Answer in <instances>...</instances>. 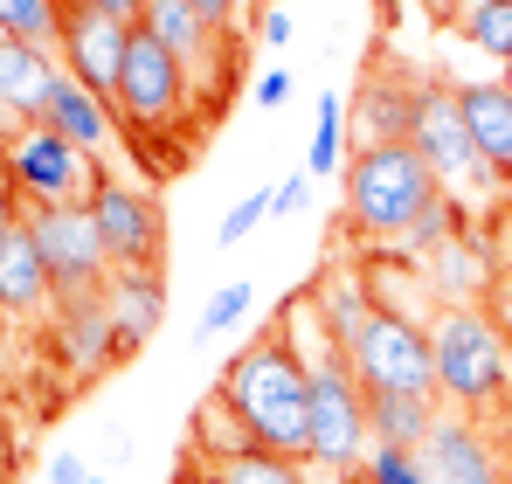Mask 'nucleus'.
Wrapping results in <instances>:
<instances>
[{
	"instance_id": "f257e3e1",
	"label": "nucleus",
	"mask_w": 512,
	"mask_h": 484,
	"mask_svg": "<svg viewBox=\"0 0 512 484\" xmlns=\"http://www.w3.org/2000/svg\"><path fill=\"white\" fill-rule=\"evenodd\" d=\"M215 402L229 408L263 450L312 464V367H305V353L291 346L284 325H270L263 339H250L222 367Z\"/></svg>"
},
{
	"instance_id": "f03ea898",
	"label": "nucleus",
	"mask_w": 512,
	"mask_h": 484,
	"mask_svg": "<svg viewBox=\"0 0 512 484\" xmlns=\"http://www.w3.org/2000/svg\"><path fill=\"white\" fill-rule=\"evenodd\" d=\"M111 111H118V139H132L153 166L180 160L167 146V132L201 125L194 83H187V70L173 63V49L153 28H132V49H125V70H118V90H111Z\"/></svg>"
},
{
	"instance_id": "7ed1b4c3",
	"label": "nucleus",
	"mask_w": 512,
	"mask_h": 484,
	"mask_svg": "<svg viewBox=\"0 0 512 484\" xmlns=\"http://www.w3.org/2000/svg\"><path fill=\"white\" fill-rule=\"evenodd\" d=\"M429 353H436V395L457 408H506L512 402V332L485 305H429Z\"/></svg>"
},
{
	"instance_id": "20e7f679",
	"label": "nucleus",
	"mask_w": 512,
	"mask_h": 484,
	"mask_svg": "<svg viewBox=\"0 0 512 484\" xmlns=\"http://www.w3.org/2000/svg\"><path fill=\"white\" fill-rule=\"evenodd\" d=\"M340 180H346V201H340L346 236L381 242V249H395V236L443 194L416 146H353Z\"/></svg>"
},
{
	"instance_id": "39448f33",
	"label": "nucleus",
	"mask_w": 512,
	"mask_h": 484,
	"mask_svg": "<svg viewBox=\"0 0 512 484\" xmlns=\"http://www.w3.org/2000/svg\"><path fill=\"white\" fill-rule=\"evenodd\" d=\"M423 166L436 173V187L478 222V215H492L499 208V194H512L506 173H492V160L471 146V132H464V118H457V90L443 77L423 83V111H416V139H409Z\"/></svg>"
},
{
	"instance_id": "423d86ee",
	"label": "nucleus",
	"mask_w": 512,
	"mask_h": 484,
	"mask_svg": "<svg viewBox=\"0 0 512 484\" xmlns=\"http://www.w3.org/2000/svg\"><path fill=\"white\" fill-rule=\"evenodd\" d=\"M381 298V291H374ZM346 367L360 381V395H416V402H436V353H429V325L381 298L374 319L360 325V339L346 346Z\"/></svg>"
},
{
	"instance_id": "0eeeda50",
	"label": "nucleus",
	"mask_w": 512,
	"mask_h": 484,
	"mask_svg": "<svg viewBox=\"0 0 512 484\" xmlns=\"http://www.w3.org/2000/svg\"><path fill=\"white\" fill-rule=\"evenodd\" d=\"M0 166H7V180H14V194H21L28 215H35V208H84L97 173H104L84 146L56 139L49 125L7 132V139H0Z\"/></svg>"
},
{
	"instance_id": "6e6552de",
	"label": "nucleus",
	"mask_w": 512,
	"mask_h": 484,
	"mask_svg": "<svg viewBox=\"0 0 512 484\" xmlns=\"http://www.w3.org/2000/svg\"><path fill=\"white\" fill-rule=\"evenodd\" d=\"M84 208H90V222H97V236H104L111 270H160V256H167V215H160V201L146 187H132L118 173H97Z\"/></svg>"
},
{
	"instance_id": "1a4fd4ad",
	"label": "nucleus",
	"mask_w": 512,
	"mask_h": 484,
	"mask_svg": "<svg viewBox=\"0 0 512 484\" xmlns=\"http://www.w3.org/2000/svg\"><path fill=\"white\" fill-rule=\"evenodd\" d=\"M28 229H35L42 263H49L56 298H77V291H104L111 284V256H104V236H97L90 208H35Z\"/></svg>"
},
{
	"instance_id": "9d476101",
	"label": "nucleus",
	"mask_w": 512,
	"mask_h": 484,
	"mask_svg": "<svg viewBox=\"0 0 512 484\" xmlns=\"http://www.w3.org/2000/svg\"><path fill=\"white\" fill-rule=\"evenodd\" d=\"M132 28L139 21H118L104 7H84V0H63V28H56V63L70 77L111 97L118 90V70H125V49H132Z\"/></svg>"
},
{
	"instance_id": "9b49d317",
	"label": "nucleus",
	"mask_w": 512,
	"mask_h": 484,
	"mask_svg": "<svg viewBox=\"0 0 512 484\" xmlns=\"http://www.w3.org/2000/svg\"><path fill=\"white\" fill-rule=\"evenodd\" d=\"M423 83L429 77L402 70V63L367 70L360 97L346 104V132H353V146H409V139H416V111H423Z\"/></svg>"
},
{
	"instance_id": "f8f14e48",
	"label": "nucleus",
	"mask_w": 512,
	"mask_h": 484,
	"mask_svg": "<svg viewBox=\"0 0 512 484\" xmlns=\"http://www.w3.org/2000/svg\"><path fill=\"white\" fill-rule=\"evenodd\" d=\"M49 353L90 381V374H111L125 353H118V325H111V305L104 291H77V298H56L49 305Z\"/></svg>"
},
{
	"instance_id": "ddd939ff",
	"label": "nucleus",
	"mask_w": 512,
	"mask_h": 484,
	"mask_svg": "<svg viewBox=\"0 0 512 484\" xmlns=\"http://www.w3.org/2000/svg\"><path fill=\"white\" fill-rule=\"evenodd\" d=\"M416 457H423V471L436 484H506V471H512L506 450H499L464 408H457V415L436 408V422H429V436H423Z\"/></svg>"
},
{
	"instance_id": "4468645a",
	"label": "nucleus",
	"mask_w": 512,
	"mask_h": 484,
	"mask_svg": "<svg viewBox=\"0 0 512 484\" xmlns=\"http://www.w3.org/2000/svg\"><path fill=\"white\" fill-rule=\"evenodd\" d=\"M56 49H35V42H14L0 35V139L21 132V125H42V97L56 83Z\"/></svg>"
},
{
	"instance_id": "2eb2a0df",
	"label": "nucleus",
	"mask_w": 512,
	"mask_h": 484,
	"mask_svg": "<svg viewBox=\"0 0 512 484\" xmlns=\"http://www.w3.org/2000/svg\"><path fill=\"white\" fill-rule=\"evenodd\" d=\"M42 125H49L56 139L84 146L90 160H104V146L118 139V111H111V97L84 90L70 70H56V83H49V97H42Z\"/></svg>"
},
{
	"instance_id": "dca6fc26",
	"label": "nucleus",
	"mask_w": 512,
	"mask_h": 484,
	"mask_svg": "<svg viewBox=\"0 0 512 484\" xmlns=\"http://www.w3.org/2000/svg\"><path fill=\"white\" fill-rule=\"evenodd\" d=\"M56 305V284H49V263L35 249V229L21 215V229L0 236V319H35Z\"/></svg>"
},
{
	"instance_id": "f3484780",
	"label": "nucleus",
	"mask_w": 512,
	"mask_h": 484,
	"mask_svg": "<svg viewBox=\"0 0 512 484\" xmlns=\"http://www.w3.org/2000/svg\"><path fill=\"white\" fill-rule=\"evenodd\" d=\"M450 90H457V118L471 132V146L492 160V173L512 180V90L499 77H464Z\"/></svg>"
},
{
	"instance_id": "a211bd4d",
	"label": "nucleus",
	"mask_w": 512,
	"mask_h": 484,
	"mask_svg": "<svg viewBox=\"0 0 512 484\" xmlns=\"http://www.w3.org/2000/svg\"><path fill=\"white\" fill-rule=\"evenodd\" d=\"M478 229H485V222H464L436 256H423V277H429V291H436L443 305H478L485 284H492V242L478 236Z\"/></svg>"
},
{
	"instance_id": "6ab92c4d",
	"label": "nucleus",
	"mask_w": 512,
	"mask_h": 484,
	"mask_svg": "<svg viewBox=\"0 0 512 484\" xmlns=\"http://www.w3.org/2000/svg\"><path fill=\"white\" fill-rule=\"evenodd\" d=\"M104 305H111V325H118V353L132 360L167 319V277L160 270H111Z\"/></svg>"
},
{
	"instance_id": "aec40b11",
	"label": "nucleus",
	"mask_w": 512,
	"mask_h": 484,
	"mask_svg": "<svg viewBox=\"0 0 512 484\" xmlns=\"http://www.w3.org/2000/svg\"><path fill=\"white\" fill-rule=\"evenodd\" d=\"M305 298H312V312H319V325L333 332V346H340V353L360 339V325L374 319V305H381V298H374V284H367V277H353V270H326Z\"/></svg>"
},
{
	"instance_id": "412c9836",
	"label": "nucleus",
	"mask_w": 512,
	"mask_h": 484,
	"mask_svg": "<svg viewBox=\"0 0 512 484\" xmlns=\"http://www.w3.org/2000/svg\"><path fill=\"white\" fill-rule=\"evenodd\" d=\"M194 471L208 484H312V464L277 450H194Z\"/></svg>"
},
{
	"instance_id": "4be33fe9",
	"label": "nucleus",
	"mask_w": 512,
	"mask_h": 484,
	"mask_svg": "<svg viewBox=\"0 0 512 484\" xmlns=\"http://www.w3.org/2000/svg\"><path fill=\"white\" fill-rule=\"evenodd\" d=\"M429 422H436V402H416V395H367V436L388 443V450H423Z\"/></svg>"
},
{
	"instance_id": "5701e85b",
	"label": "nucleus",
	"mask_w": 512,
	"mask_h": 484,
	"mask_svg": "<svg viewBox=\"0 0 512 484\" xmlns=\"http://www.w3.org/2000/svg\"><path fill=\"white\" fill-rule=\"evenodd\" d=\"M457 35H464V49L506 63L512 56V0H464L457 7Z\"/></svg>"
},
{
	"instance_id": "b1692460",
	"label": "nucleus",
	"mask_w": 512,
	"mask_h": 484,
	"mask_svg": "<svg viewBox=\"0 0 512 484\" xmlns=\"http://www.w3.org/2000/svg\"><path fill=\"white\" fill-rule=\"evenodd\" d=\"M312 173H346V104L340 97H319L312 146H305V180H312Z\"/></svg>"
},
{
	"instance_id": "393cba45",
	"label": "nucleus",
	"mask_w": 512,
	"mask_h": 484,
	"mask_svg": "<svg viewBox=\"0 0 512 484\" xmlns=\"http://www.w3.org/2000/svg\"><path fill=\"white\" fill-rule=\"evenodd\" d=\"M56 28H63V0H0V35L56 49Z\"/></svg>"
},
{
	"instance_id": "a878e982",
	"label": "nucleus",
	"mask_w": 512,
	"mask_h": 484,
	"mask_svg": "<svg viewBox=\"0 0 512 484\" xmlns=\"http://www.w3.org/2000/svg\"><path fill=\"white\" fill-rule=\"evenodd\" d=\"M353 484H436L423 471V457L416 450H388V443H374L367 450V464L353 471Z\"/></svg>"
},
{
	"instance_id": "bb28decb",
	"label": "nucleus",
	"mask_w": 512,
	"mask_h": 484,
	"mask_svg": "<svg viewBox=\"0 0 512 484\" xmlns=\"http://www.w3.org/2000/svg\"><path fill=\"white\" fill-rule=\"evenodd\" d=\"M250 298H256V291L243 284V277H236V284H215V291H208V305H201V319H194V346H208L215 332H229V325L250 312Z\"/></svg>"
},
{
	"instance_id": "cd10ccee",
	"label": "nucleus",
	"mask_w": 512,
	"mask_h": 484,
	"mask_svg": "<svg viewBox=\"0 0 512 484\" xmlns=\"http://www.w3.org/2000/svg\"><path fill=\"white\" fill-rule=\"evenodd\" d=\"M263 215H277V194H270V187H256V194H243V201H236V208L222 215V229H215V249H236V242L250 236V229L263 222Z\"/></svg>"
},
{
	"instance_id": "c85d7f7f",
	"label": "nucleus",
	"mask_w": 512,
	"mask_h": 484,
	"mask_svg": "<svg viewBox=\"0 0 512 484\" xmlns=\"http://www.w3.org/2000/svg\"><path fill=\"white\" fill-rule=\"evenodd\" d=\"M180 7H194L208 28H222V35H236L243 28V0H180Z\"/></svg>"
},
{
	"instance_id": "c756f323",
	"label": "nucleus",
	"mask_w": 512,
	"mask_h": 484,
	"mask_svg": "<svg viewBox=\"0 0 512 484\" xmlns=\"http://www.w3.org/2000/svg\"><path fill=\"white\" fill-rule=\"evenodd\" d=\"M14 471H21V429H14V415L0 408V484H14Z\"/></svg>"
},
{
	"instance_id": "7c9ffc66",
	"label": "nucleus",
	"mask_w": 512,
	"mask_h": 484,
	"mask_svg": "<svg viewBox=\"0 0 512 484\" xmlns=\"http://www.w3.org/2000/svg\"><path fill=\"white\" fill-rule=\"evenodd\" d=\"M256 42L284 49V42H291V14H284V7H263V14H256Z\"/></svg>"
},
{
	"instance_id": "2f4dec72",
	"label": "nucleus",
	"mask_w": 512,
	"mask_h": 484,
	"mask_svg": "<svg viewBox=\"0 0 512 484\" xmlns=\"http://www.w3.org/2000/svg\"><path fill=\"white\" fill-rule=\"evenodd\" d=\"M250 97H256V104H263V111H277V104L291 97V77H284V70H263V77L250 83Z\"/></svg>"
},
{
	"instance_id": "473e14b6",
	"label": "nucleus",
	"mask_w": 512,
	"mask_h": 484,
	"mask_svg": "<svg viewBox=\"0 0 512 484\" xmlns=\"http://www.w3.org/2000/svg\"><path fill=\"white\" fill-rule=\"evenodd\" d=\"M90 471H84V457H77V450H56V457H49V484H84Z\"/></svg>"
},
{
	"instance_id": "72a5a7b5",
	"label": "nucleus",
	"mask_w": 512,
	"mask_h": 484,
	"mask_svg": "<svg viewBox=\"0 0 512 484\" xmlns=\"http://www.w3.org/2000/svg\"><path fill=\"white\" fill-rule=\"evenodd\" d=\"M21 215H28V208H21V194H14V180H7V166H0V236H7V229H21Z\"/></svg>"
},
{
	"instance_id": "f704fd0d",
	"label": "nucleus",
	"mask_w": 512,
	"mask_h": 484,
	"mask_svg": "<svg viewBox=\"0 0 512 484\" xmlns=\"http://www.w3.org/2000/svg\"><path fill=\"white\" fill-rule=\"evenodd\" d=\"M305 194H312V180H305V173H291V180L277 187V215H298V208H305Z\"/></svg>"
},
{
	"instance_id": "c9c22d12",
	"label": "nucleus",
	"mask_w": 512,
	"mask_h": 484,
	"mask_svg": "<svg viewBox=\"0 0 512 484\" xmlns=\"http://www.w3.org/2000/svg\"><path fill=\"white\" fill-rule=\"evenodd\" d=\"M84 7H104V14H118V21H139V14H146V0H84Z\"/></svg>"
},
{
	"instance_id": "e433bc0d",
	"label": "nucleus",
	"mask_w": 512,
	"mask_h": 484,
	"mask_svg": "<svg viewBox=\"0 0 512 484\" xmlns=\"http://www.w3.org/2000/svg\"><path fill=\"white\" fill-rule=\"evenodd\" d=\"M499 83H506V90H512V56H506V63H499Z\"/></svg>"
},
{
	"instance_id": "4c0bfd02",
	"label": "nucleus",
	"mask_w": 512,
	"mask_h": 484,
	"mask_svg": "<svg viewBox=\"0 0 512 484\" xmlns=\"http://www.w3.org/2000/svg\"><path fill=\"white\" fill-rule=\"evenodd\" d=\"M84 484H111V478H84Z\"/></svg>"
},
{
	"instance_id": "58836bf2",
	"label": "nucleus",
	"mask_w": 512,
	"mask_h": 484,
	"mask_svg": "<svg viewBox=\"0 0 512 484\" xmlns=\"http://www.w3.org/2000/svg\"><path fill=\"white\" fill-rule=\"evenodd\" d=\"M506 208H512V194H506Z\"/></svg>"
},
{
	"instance_id": "ea45409f",
	"label": "nucleus",
	"mask_w": 512,
	"mask_h": 484,
	"mask_svg": "<svg viewBox=\"0 0 512 484\" xmlns=\"http://www.w3.org/2000/svg\"><path fill=\"white\" fill-rule=\"evenodd\" d=\"M506 484H512V471H506Z\"/></svg>"
}]
</instances>
